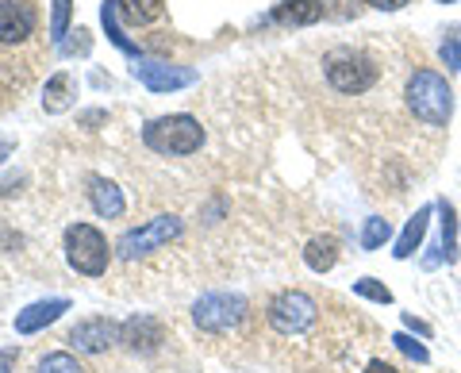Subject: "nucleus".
Returning <instances> with one entry per match:
<instances>
[{"label": "nucleus", "instance_id": "1", "mask_svg": "<svg viewBox=\"0 0 461 373\" xmlns=\"http://www.w3.org/2000/svg\"><path fill=\"white\" fill-rule=\"evenodd\" d=\"M403 96H408V108L411 116L427 123V127H446L454 116V89L450 81H446L438 69H415V74L408 77V89H403Z\"/></svg>", "mask_w": 461, "mask_h": 373}, {"label": "nucleus", "instance_id": "2", "mask_svg": "<svg viewBox=\"0 0 461 373\" xmlns=\"http://www.w3.org/2000/svg\"><path fill=\"white\" fill-rule=\"evenodd\" d=\"M377 62L369 59L366 50H354V47H339L330 50L323 59V77L335 93H346V96H357L373 89V81H377Z\"/></svg>", "mask_w": 461, "mask_h": 373}, {"label": "nucleus", "instance_id": "3", "mask_svg": "<svg viewBox=\"0 0 461 373\" xmlns=\"http://www.w3.org/2000/svg\"><path fill=\"white\" fill-rule=\"evenodd\" d=\"M142 142L158 154H193V150H200V142H204V127L193 116H185V112H177V116H158L142 127Z\"/></svg>", "mask_w": 461, "mask_h": 373}, {"label": "nucleus", "instance_id": "4", "mask_svg": "<svg viewBox=\"0 0 461 373\" xmlns=\"http://www.w3.org/2000/svg\"><path fill=\"white\" fill-rule=\"evenodd\" d=\"M66 262L85 277H100L108 269V239L93 223L66 227Z\"/></svg>", "mask_w": 461, "mask_h": 373}, {"label": "nucleus", "instance_id": "5", "mask_svg": "<svg viewBox=\"0 0 461 373\" xmlns=\"http://www.w3.org/2000/svg\"><path fill=\"white\" fill-rule=\"evenodd\" d=\"M193 320L200 332H230L247 320V300L239 293H204L193 305Z\"/></svg>", "mask_w": 461, "mask_h": 373}, {"label": "nucleus", "instance_id": "6", "mask_svg": "<svg viewBox=\"0 0 461 373\" xmlns=\"http://www.w3.org/2000/svg\"><path fill=\"white\" fill-rule=\"evenodd\" d=\"M315 315H320L315 300L308 293H300V289H285V293H277L269 300V323H273V332H281V335L308 332V327L315 323Z\"/></svg>", "mask_w": 461, "mask_h": 373}, {"label": "nucleus", "instance_id": "7", "mask_svg": "<svg viewBox=\"0 0 461 373\" xmlns=\"http://www.w3.org/2000/svg\"><path fill=\"white\" fill-rule=\"evenodd\" d=\"M177 235H181V220L177 216H154L150 223L135 227V232H127L120 242H115V254L127 258V262H135V258L150 254L158 247H166V242L177 239Z\"/></svg>", "mask_w": 461, "mask_h": 373}, {"label": "nucleus", "instance_id": "8", "mask_svg": "<svg viewBox=\"0 0 461 373\" xmlns=\"http://www.w3.org/2000/svg\"><path fill=\"white\" fill-rule=\"evenodd\" d=\"M131 74L147 85L150 93H173V89H189V85H196V69L169 66V62H158V59H135Z\"/></svg>", "mask_w": 461, "mask_h": 373}, {"label": "nucleus", "instance_id": "9", "mask_svg": "<svg viewBox=\"0 0 461 373\" xmlns=\"http://www.w3.org/2000/svg\"><path fill=\"white\" fill-rule=\"evenodd\" d=\"M35 32V8L27 0H0V47H16Z\"/></svg>", "mask_w": 461, "mask_h": 373}, {"label": "nucleus", "instance_id": "10", "mask_svg": "<svg viewBox=\"0 0 461 373\" xmlns=\"http://www.w3.org/2000/svg\"><path fill=\"white\" fill-rule=\"evenodd\" d=\"M115 339H120V327H115L108 315H89V320H81L74 332H69V342L85 354H104Z\"/></svg>", "mask_w": 461, "mask_h": 373}, {"label": "nucleus", "instance_id": "11", "mask_svg": "<svg viewBox=\"0 0 461 373\" xmlns=\"http://www.w3.org/2000/svg\"><path fill=\"white\" fill-rule=\"evenodd\" d=\"M327 16V5L323 0H277L269 12V23H281V27H312Z\"/></svg>", "mask_w": 461, "mask_h": 373}, {"label": "nucleus", "instance_id": "12", "mask_svg": "<svg viewBox=\"0 0 461 373\" xmlns=\"http://www.w3.org/2000/svg\"><path fill=\"white\" fill-rule=\"evenodd\" d=\"M69 312V300L66 296H50V300H35V305H27L20 315H16V332L20 335H35L42 332L47 323H54L58 315Z\"/></svg>", "mask_w": 461, "mask_h": 373}, {"label": "nucleus", "instance_id": "13", "mask_svg": "<svg viewBox=\"0 0 461 373\" xmlns=\"http://www.w3.org/2000/svg\"><path fill=\"white\" fill-rule=\"evenodd\" d=\"M162 323L154 320V315H135V320H127L120 327V339L127 342L131 350H154L158 342H162Z\"/></svg>", "mask_w": 461, "mask_h": 373}, {"label": "nucleus", "instance_id": "14", "mask_svg": "<svg viewBox=\"0 0 461 373\" xmlns=\"http://www.w3.org/2000/svg\"><path fill=\"white\" fill-rule=\"evenodd\" d=\"M89 200L104 220L123 216V193H120V185H112L108 177H89Z\"/></svg>", "mask_w": 461, "mask_h": 373}, {"label": "nucleus", "instance_id": "15", "mask_svg": "<svg viewBox=\"0 0 461 373\" xmlns=\"http://www.w3.org/2000/svg\"><path fill=\"white\" fill-rule=\"evenodd\" d=\"M430 212H435V208H430V205H423L420 212H415V216L408 220V223H403V232H400V239H396V258H400V262H403V258H411L415 250H420V242H423V235H427V220H430Z\"/></svg>", "mask_w": 461, "mask_h": 373}, {"label": "nucleus", "instance_id": "16", "mask_svg": "<svg viewBox=\"0 0 461 373\" xmlns=\"http://www.w3.org/2000/svg\"><path fill=\"white\" fill-rule=\"evenodd\" d=\"M304 262L308 269H315V274H327V269H335L339 262V242L330 235H315L308 247H304Z\"/></svg>", "mask_w": 461, "mask_h": 373}, {"label": "nucleus", "instance_id": "17", "mask_svg": "<svg viewBox=\"0 0 461 373\" xmlns=\"http://www.w3.org/2000/svg\"><path fill=\"white\" fill-rule=\"evenodd\" d=\"M115 5H120L123 20L135 23V27H147L154 20H162V12H166L162 0H115Z\"/></svg>", "mask_w": 461, "mask_h": 373}, {"label": "nucleus", "instance_id": "18", "mask_svg": "<svg viewBox=\"0 0 461 373\" xmlns=\"http://www.w3.org/2000/svg\"><path fill=\"white\" fill-rule=\"evenodd\" d=\"M115 16H120V5H115V0H104V5H100V20H104V32H108V39H112V42H115V47H120L123 54H131V59H142L135 42L120 32V23H115Z\"/></svg>", "mask_w": 461, "mask_h": 373}, {"label": "nucleus", "instance_id": "19", "mask_svg": "<svg viewBox=\"0 0 461 373\" xmlns=\"http://www.w3.org/2000/svg\"><path fill=\"white\" fill-rule=\"evenodd\" d=\"M69 93H74V77L69 74H54L47 81V96H42V108L47 112H66L69 108Z\"/></svg>", "mask_w": 461, "mask_h": 373}, {"label": "nucleus", "instance_id": "20", "mask_svg": "<svg viewBox=\"0 0 461 373\" xmlns=\"http://www.w3.org/2000/svg\"><path fill=\"white\" fill-rule=\"evenodd\" d=\"M438 216H442V258L446 262H454V254H457V212L450 200H438Z\"/></svg>", "mask_w": 461, "mask_h": 373}, {"label": "nucleus", "instance_id": "21", "mask_svg": "<svg viewBox=\"0 0 461 373\" xmlns=\"http://www.w3.org/2000/svg\"><path fill=\"white\" fill-rule=\"evenodd\" d=\"M388 239H393V223H388L384 216H369L366 227H362V247L366 250H381Z\"/></svg>", "mask_w": 461, "mask_h": 373}, {"label": "nucleus", "instance_id": "22", "mask_svg": "<svg viewBox=\"0 0 461 373\" xmlns=\"http://www.w3.org/2000/svg\"><path fill=\"white\" fill-rule=\"evenodd\" d=\"M54 12H50V42L62 47L66 39V27H69V12H74V0H50Z\"/></svg>", "mask_w": 461, "mask_h": 373}, {"label": "nucleus", "instance_id": "23", "mask_svg": "<svg viewBox=\"0 0 461 373\" xmlns=\"http://www.w3.org/2000/svg\"><path fill=\"white\" fill-rule=\"evenodd\" d=\"M354 296H366V300H373V305H393V289H388V285H381L377 277L354 281Z\"/></svg>", "mask_w": 461, "mask_h": 373}, {"label": "nucleus", "instance_id": "24", "mask_svg": "<svg viewBox=\"0 0 461 373\" xmlns=\"http://www.w3.org/2000/svg\"><path fill=\"white\" fill-rule=\"evenodd\" d=\"M438 54H442V62H446V69H450V74H461V32H457V27H450V32H446Z\"/></svg>", "mask_w": 461, "mask_h": 373}, {"label": "nucleus", "instance_id": "25", "mask_svg": "<svg viewBox=\"0 0 461 373\" xmlns=\"http://www.w3.org/2000/svg\"><path fill=\"white\" fill-rule=\"evenodd\" d=\"M35 373H85L77 366V358L74 354H66V350H58V354H47L42 362L35 366Z\"/></svg>", "mask_w": 461, "mask_h": 373}, {"label": "nucleus", "instance_id": "26", "mask_svg": "<svg viewBox=\"0 0 461 373\" xmlns=\"http://www.w3.org/2000/svg\"><path fill=\"white\" fill-rule=\"evenodd\" d=\"M393 342H396V350H403V354L411 358V362H420V366H423V362H430L427 347H423V342H415L411 335H403V332H400V335H393Z\"/></svg>", "mask_w": 461, "mask_h": 373}, {"label": "nucleus", "instance_id": "27", "mask_svg": "<svg viewBox=\"0 0 461 373\" xmlns=\"http://www.w3.org/2000/svg\"><path fill=\"white\" fill-rule=\"evenodd\" d=\"M403 327H408V332H415V335H420V339H430V327H427L423 320H415V315H411V312H403Z\"/></svg>", "mask_w": 461, "mask_h": 373}, {"label": "nucleus", "instance_id": "28", "mask_svg": "<svg viewBox=\"0 0 461 373\" xmlns=\"http://www.w3.org/2000/svg\"><path fill=\"white\" fill-rule=\"evenodd\" d=\"M369 8H381V12H400V8H408L411 0H366Z\"/></svg>", "mask_w": 461, "mask_h": 373}, {"label": "nucleus", "instance_id": "29", "mask_svg": "<svg viewBox=\"0 0 461 373\" xmlns=\"http://www.w3.org/2000/svg\"><path fill=\"white\" fill-rule=\"evenodd\" d=\"M12 366H16V347H8V350H0V373H8Z\"/></svg>", "mask_w": 461, "mask_h": 373}, {"label": "nucleus", "instance_id": "30", "mask_svg": "<svg viewBox=\"0 0 461 373\" xmlns=\"http://www.w3.org/2000/svg\"><path fill=\"white\" fill-rule=\"evenodd\" d=\"M366 373H396V366H388L384 358H373V362L366 366Z\"/></svg>", "mask_w": 461, "mask_h": 373}, {"label": "nucleus", "instance_id": "31", "mask_svg": "<svg viewBox=\"0 0 461 373\" xmlns=\"http://www.w3.org/2000/svg\"><path fill=\"white\" fill-rule=\"evenodd\" d=\"M438 5H457V0H438Z\"/></svg>", "mask_w": 461, "mask_h": 373}]
</instances>
